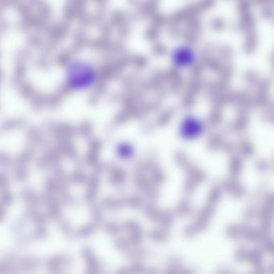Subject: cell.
<instances>
[{"instance_id": "obj_2", "label": "cell", "mask_w": 274, "mask_h": 274, "mask_svg": "<svg viewBox=\"0 0 274 274\" xmlns=\"http://www.w3.org/2000/svg\"><path fill=\"white\" fill-rule=\"evenodd\" d=\"M173 60L175 61V65L179 67H186L192 64V60H193L192 52L188 48H178L174 52Z\"/></svg>"}, {"instance_id": "obj_1", "label": "cell", "mask_w": 274, "mask_h": 274, "mask_svg": "<svg viewBox=\"0 0 274 274\" xmlns=\"http://www.w3.org/2000/svg\"><path fill=\"white\" fill-rule=\"evenodd\" d=\"M66 79L72 89H87L95 82V69L89 63L76 61L69 65Z\"/></svg>"}, {"instance_id": "obj_3", "label": "cell", "mask_w": 274, "mask_h": 274, "mask_svg": "<svg viewBox=\"0 0 274 274\" xmlns=\"http://www.w3.org/2000/svg\"><path fill=\"white\" fill-rule=\"evenodd\" d=\"M119 152H121L122 154V156L125 157V156H129V154L131 153L132 150L128 146H124L123 145L122 147H121V150L119 151Z\"/></svg>"}]
</instances>
